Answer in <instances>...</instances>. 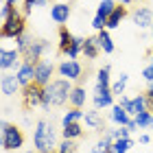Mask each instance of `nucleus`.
Listing matches in <instances>:
<instances>
[{"mask_svg": "<svg viewBox=\"0 0 153 153\" xmlns=\"http://www.w3.org/2000/svg\"><path fill=\"white\" fill-rule=\"evenodd\" d=\"M131 2H134V0H120V4H125V7H127V4H131Z\"/></svg>", "mask_w": 153, "mask_h": 153, "instance_id": "obj_40", "label": "nucleus"}, {"mask_svg": "<svg viewBox=\"0 0 153 153\" xmlns=\"http://www.w3.org/2000/svg\"><path fill=\"white\" fill-rule=\"evenodd\" d=\"M101 53V46H99V39L96 37H85V46H83V55L85 59H96Z\"/></svg>", "mask_w": 153, "mask_h": 153, "instance_id": "obj_22", "label": "nucleus"}, {"mask_svg": "<svg viewBox=\"0 0 153 153\" xmlns=\"http://www.w3.org/2000/svg\"><path fill=\"white\" fill-rule=\"evenodd\" d=\"M151 11H153V7H151Z\"/></svg>", "mask_w": 153, "mask_h": 153, "instance_id": "obj_47", "label": "nucleus"}, {"mask_svg": "<svg viewBox=\"0 0 153 153\" xmlns=\"http://www.w3.org/2000/svg\"><path fill=\"white\" fill-rule=\"evenodd\" d=\"M125 18H127V7H125V4H118L116 9L112 11V16L107 18V29H118Z\"/></svg>", "mask_w": 153, "mask_h": 153, "instance_id": "obj_19", "label": "nucleus"}, {"mask_svg": "<svg viewBox=\"0 0 153 153\" xmlns=\"http://www.w3.org/2000/svg\"><path fill=\"white\" fill-rule=\"evenodd\" d=\"M16 74H18L20 83H22V88H24V85H29V83L35 81V64L22 61V66H20L18 70H16Z\"/></svg>", "mask_w": 153, "mask_h": 153, "instance_id": "obj_15", "label": "nucleus"}, {"mask_svg": "<svg viewBox=\"0 0 153 153\" xmlns=\"http://www.w3.org/2000/svg\"><path fill=\"white\" fill-rule=\"evenodd\" d=\"M92 26H94L96 31L107 29V18H105V16H99V13H96V16H94V20H92Z\"/></svg>", "mask_w": 153, "mask_h": 153, "instance_id": "obj_35", "label": "nucleus"}, {"mask_svg": "<svg viewBox=\"0 0 153 153\" xmlns=\"http://www.w3.org/2000/svg\"><path fill=\"white\" fill-rule=\"evenodd\" d=\"M83 46H85V37H74L72 44H70V48H68L64 55H66L68 59H76V57L83 53Z\"/></svg>", "mask_w": 153, "mask_h": 153, "instance_id": "obj_24", "label": "nucleus"}, {"mask_svg": "<svg viewBox=\"0 0 153 153\" xmlns=\"http://www.w3.org/2000/svg\"><path fill=\"white\" fill-rule=\"evenodd\" d=\"M59 2H66V0H59Z\"/></svg>", "mask_w": 153, "mask_h": 153, "instance_id": "obj_46", "label": "nucleus"}, {"mask_svg": "<svg viewBox=\"0 0 153 153\" xmlns=\"http://www.w3.org/2000/svg\"><path fill=\"white\" fill-rule=\"evenodd\" d=\"M149 142H151V136L149 134H142L140 136V144H149Z\"/></svg>", "mask_w": 153, "mask_h": 153, "instance_id": "obj_38", "label": "nucleus"}, {"mask_svg": "<svg viewBox=\"0 0 153 153\" xmlns=\"http://www.w3.org/2000/svg\"><path fill=\"white\" fill-rule=\"evenodd\" d=\"M118 105H123L125 109L129 112V116L131 118H136L140 112H147V96L144 94H136L134 99H127V96H123L120 94V101H118Z\"/></svg>", "mask_w": 153, "mask_h": 153, "instance_id": "obj_6", "label": "nucleus"}, {"mask_svg": "<svg viewBox=\"0 0 153 153\" xmlns=\"http://www.w3.org/2000/svg\"><path fill=\"white\" fill-rule=\"evenodd\" d=\"M83 116H85V112H83V109H76V107L68 109V112L61 116V127H68V125L81 123V120H83Z\"/></svg>", "mask_w": 153, "mask_h": 153, "instance_id": "obj_21", "label": "nucleus"}, {"mask_svg": "<svg viewBox=\"0 0 153 153\" xmlns=\"http://www.w3.org/2000/svg\"><path fill=\"white\" fill-rule=\"evenodd\" d=\"M24 153H37V151H35V149H33V151H24Z\"/></svg>", "mask_w": 153, "mask_h": 153, "instance_id": "obj_43", "label": "nucleus"}, {"mask_svg": "<svg viewBox=\"0 0 153 153\" xmlns=\"http://www.w3.org/2000/svg\"><path fill=\"white\" fill-rule=\"evenodd\" d=\"M134 123L138 125V129H153V112H140L136 118H134Z\"/></svg>", "mask_w": 153, "mask_h": 153, "instance_id": "obj_25", "label": "nucleus"}, {"mask_svg": "<svg viewBox=\"0 0 153 153\" xmlns=\"http://www.w3.org/2000/svg\"><path fill=\"white\" fill-rule=\"evenodd\" d=\"M134 22H136L138 29H147V26L153 24V11L149 7H138L134 11Z\"/></svg>", "mask_w": 153, "mask_h": 153, "instance_id": "obj_14", "label": "nucleus"}, {"mask_svg": "<svg viewBox=\"0 0 153 153\" xmlns=\"http://www.w3.org/2000/svg\"><path fill=\"white\" fill-rule=\"evenodd\" d=\"M20 53L18 48H2V51H0V68H2V70L7 72V70H11V68H18L22 66L20 64Z\"/></svg>", "mask_w": 153, "mask_h": 153, "instance_id": "obj_10", "label": "nucleus"}, {"mask_svg": "<svg viewBox=\"0 0 153 153\" xmlns=\"http://www.w3.org/2000/svg\"><path fill=\"white\" fill-rule=\"evenodd\" d=\"M72 39H74V35L66 29V26H61V29H59V51H61V53H66L68 48H70Z\"/></svg>", "mask_w": 153, "mask_h": 153, "instance_id": "obj_28", "label": "nucleus"}, {"mask_svg": "<svg viewBox=\"0 0 153 153\" xmlns=\"http://www.w3.org/2000/svg\"><path fill=\"white\" fill-rule=\"evenodd\" d=\"M35 7V0H24V13H31Z\"/></svg>", "mask_w": 153, "mask_h": 153, "instance_id": "obj_37", "label": "nucleus"}, {"mask_svg": "<svg viewBox=\"0 0 153 153\" xmlns=\"http://www.w3.org/2000/svg\"><path fill=\"white\" fill-rule=\"evenodd\" d=\"M83 120H85V125L90 129H96V131H103L105 129V125H103V116L99 114V109H90V112H85V116H83Z\"/></svg>", "mask_w": 153, "mask_h": 153, "instance_id": "obj_17", "label": "nucleus"}, {"mask_svg": "<svg viewBox=\"0 0 153 153\" xmlns=\"http://www.w3.org/2000/svg\"><path fill=\"white\" fill-rule=\"evenodd\" d=\"M116 2H114V0H101V4H99V11H96V13H99V16H105V18H109V16H112V11L116 9Z\"/></svg>", "mask_w": 153, "mask_h": 153, "instance_id": "obj_32", "label": "nucleus"}, {"mask_svg": "<svg viewBox=\"0 0 153 153\" xmlns=\"http://www.w3.org/2000/svg\"><path fill=\"white\" fill-rule=\"evenodd\" d=\"M147 92H153V81L149 83V90H147Z\"/></svg>", "mask_w": 153, "mask_h": 153, "instance_id": "obj_42", "label": "nucleus"}, {"mask_svg": "<svg viewBox=\"0 0 153 153\" xmlns=\"http://www.w3.org/2000/svg\"><path fill=\"white\" fill-rule=\"evenodd\" d=\"M92 101H94V107L96 109L114 107V92H112V88H96Z\"/></svg>", "mask_w": 153, "mask_h": 153, "instance_id": "obj_11", "label": "nucleus"}, {"mask_svg": "<svg viewBox=\"0 0 153 153\" xmlns=\"http://www.w3.org/2000/svg\"><path fill=\"white\" fill-rule=\"evenodd\" d=\"M57 153H76V144H74V140H61L59 147H57Z\"/></svg>", "mask_w": 153, "mask_h": 153, "instance_id": "obj_33", "label": "nucleus"}, {"mask_svg": "<svg viewBox=\"0 0 153 153\" xmlns=\"http://www.w3.org/2000/svg\"><path fill=\"white\" fill-rule=\"evenodd\" d=\"M127 83H129V76L127 74H120L118 79L112 83V92H114V96H120V94H125V88H127Z\"/></svg>", "mask_w": 153, "mask_h": 153, "instance_id": "obj_31", "label": "nucleus"}, {"mask_svg": "<svg viewBox=\"0 0 153 153\" xmlns=\"http://www.w3.org/2000/svg\"><path fill=\"white\" fill-rule=\"evenodd\" d=\"M2 2H9V4H18V0H2Z\"/></svg>", "mask_w": 153, "mask_h": 153, "instance_id": "obj_41", "label": "nucleus"}, {"mask_svg": "<svg viewBox=\"0 0 153 153\" xmlns=\"http://www.w3.org/2000/svg\"><path fill=\"white\" fill-rule=\"evenodd\" d=\"M46 51H48V42L46 39H33L31 46L22 53V57H24V61H29V64H37V61H42Z\"/></svg>", "mask_w": 153, "mask_h": 153, "instance_id": "obj_8", "label": "nucleus"}, {"mask_svg": "<svg viewBox=\"0 0 153 153\" xmlns=\"http://www.w3.org/2000/svg\"><path fill=\"white\" fill-rule=\"evenodd\" d=\"M134 2H144V0H134Z\"/></svg>", "mask_w": 153, "mask_h": 153, "instance_id": "obj_45", "label": "nucleus"}, {"mask_svg": "<svg viewBox=\"0 0 153 153\" xmlns=\"http://www.w3.org/2000/svg\"><path fill=\"white\" fill-rule=\"evenodd\" d=\"M109 72H112V68H109V66H103L101 70L96 72V88H112Z\"/></svg>", "mask_w": 153, "mask_h": 153, "instance_id": "obj_27", "label": "nucleus"}, {"mask_svg": "<svg viewBox=\"0 0 153 153\" xmlns=\"http://www.w3.org/2000/svg\"><path fill=\"white\" fill-rule=\"evenodd\" d=\"M26 33V24H24V18L22 13L11 20H7V22H2V29H0V35H2L4 39H18L20 35H24Z\"/></svg>", "mask_w": 153, "mask_h": 153, "instance_id": "obj_5", "label": "nucleus"}, {"mask_svg": "<svg viewBox=\"0 0 153 153\" xmlns=\"http://www.w3.org/2000/svg\"><path fill=\"white\" fill-rule=\"evenodd\" d=\"M2 147L7 151H18L24 147V134L22 129L11 123H2Z\"/></svg>", "mask_w": 153, "mask_h": 153, "instance_id": "obj_3", "label": "nucleus"}, {"mask_svg": "<svg viewBox=\"0 0 153 153\" xmlns=\"http://www.w3.org/2000/svg\"><path fill=\"white\" fill-rule=\"evenodd\" d=\"M109 118H112V123L118 125V127H127V125L134 120V118L129 116V112L125 109L123 105H114L112 107V114H109Z\"/></svg>", "mask_w": 153, "mask_h": 153, "instance_id": "obj_16", "label": "nucleus"}, {"mask_svg": "<svg viewBox=\"0 0 153 153\" xmlns=\"http://www.w3.org/2000/svg\"><path fill=\"white\" fill-rule=\"evenodd\" d=\"M22 103L26 109H33L37 105H44V88L37 85L35 81L22 88Z\"/></svg>", "mask_w": 153, "mask_h": 153, "instance_id": "obj_4", "label": "nucleus"}, {"mask_svg": "<svg viewBox=\"0 0 153 153\" xmlns=\"http://www.w3.org/2000/svg\"><path fill=\"white\" fill-rule=\"evenodd\" d=\"M83 136V127L81 123H74V125H68V127H61V138L64 140H76V138Z\"/></svg>", "mask_w": 153, "mask_h": 153, "instance_id": "obj_23", "label": "nucleus"}, {"mask_svg": "<svg viewBox=\"0 0 153 153\" xmlns=\"http://www.w3.org/2000/svg\"><path fill=\"white\" fill-rule=\"evenodd\" d=\"M16 16H20L18 7L16 4H9V2H2V7H0V22H7V20H11Z\"/></svg>", "mask_w": 153, "mask_h": 153, "instance_id": "obj_29", "label": "nucleus"}, {"mask_svg": "<svg viewBox=\"0 0 153 153\" xmlns=\"http://www.w3.org/2000/svg\"><path fill=\"white\" fill-rule=\"evenodd\" d=\"M31 42H33V37L29 35V33H24V35H20V37L16 39V44H18V51H20V53H24L26 48L31 46Z\"/></svg>", "mask_w": 153, "mask_h": 153, "instance_id": "obj_34", "label": "nucleus"}, {"mask_svg": "<svg viewBox=\"0 0 153 153\" xmlns=\"http://www.w3.org/2000/svg\"><path fill=\"white\" fill-rule=\"evenodd\" d=\"M85 99H88V96H85V88H83V85H74L72 92H70V101H68V103H70L72 107H76V109H83V107H85Z\"/></svg>", "mask_w": 153, "mask_h": 153, "instance_id": "obj_18", "label": "nucleus"}, {"mask_svg": "<svg viewBox=\"0 0 153 153\" xmlns=\"http://www.w3.org/2000/svg\"><path fill=\"white\" fill-rule=\"evenodd\" d=\"M57 72H59L61 79L79 81L81 76H83V66H81L76 59H66V61H61V64L57 66Z\"/></svg>", "mask_w": 153, "mask_h": 153, "instance_id": "obj_7", "label": "nucleus"}, {"mask_svg": "<svg viewBox=\"0 0 153 153\" xmlns=\"http://www.w3.org/2000/svg\"><path fill=\"white\" fill-rule=\"evenodd\" d=\"M96 39H99V46L103 53H114V42H112V35H109V29H103L96 33Z\"/></svg>", "mask_w": 153, "mask_h": 153, "instance_id": "obj_20", "label": "nucleus"}, {"mask_svg": "<svg viewBox=\"0 0 153 153\" xmlns=\"http://www.w3.org/2000/svg\"><path fill=\"white\" fill-rule=\"evenodd\" d=\"M70 13H72V9H70V4H66V2H55V4H51V18L57 24H66L68 20H70Z\"/></svg>", "mask_w": 153, "mask_h": 153, "instance_id": "obj_13", "label": "nucleus"}, {"mask_svg": "<svg viewBox=\"0 0 153 153\" xmlns=\"http://www.w3.org/2000/svg\"><path fill=\"white\" fill-rule=\"evenodd\" d=\"M70 81L68 79H53L48 85L44 88V105L42 107H59V105H66L70 101V92H72Z\"/></svg>", "mask_w": 153, "mask_h": 153, "instance_id": "obj_2", "label": "nucleus"}, {"mask_svg": "<svg viewBox=\"0 0 153 153\" xmlns=\"http://www.w3.org/2000/svg\"><path fill=\"white\" fill-rule=\"evenodd\" d=\"M53 72H55V66H53V61H48V59H42L35 64V83L42 88H46L48 83H51L53 79Z\"/></svg>", "mask_w": 153, "mask_h": 153, "instance_id": "obj_9", "label": "nucleus"}, {"mask_svg": "<svg viewBox=\"0 0 153 153\" xmlns=\"http://www.w3.org/2000/svg\"><path fill=\"white\" fill-rule=\"evenodd\" d=\"M112 138H107L105 134H103L101 138H99V140H96L94 142V147H92V153H109V151H112Z\"/></svg>", "mask_w": 153, "mask_h": 153, "instance_id": "obj_26", "label": "nucleus"}, {"mask_svg": "<svg viewBox=\"0 0 153 153\" xmlns=\"http://www.w3.org/2000/svg\"><path fill=\"white\" fill-rule=\"evenodd\" d=\"M33 147L37 153H57V131H55L53 123L48 120H37L35 131H33Z\"/></svg>", "mask_w": 153, "mask_h": 153, "instance_id": "obj_1", "label": "nucleus"}, {"mask_svg": "<svg viewBox=\"0 0 153 153\" xmlns=\"http://www.w3.org/2000/svg\"><path fill=\"white\" fill-rule=\"evenodd\" d=\"M142 76H144V81H149V83L153 81V55L149 57V66L142 70Z\"/></svg>", "mask_w": 153, "mask_h": 153, "instance_id": "obj_36", "label": "nucleus"}, {"mask_svg": "<svg viewBox=\"0 0 153 153\" xmlns=\"http://www.w3.org/2000/svg\"><path fill=\"white\" fill-rule=\"evenodd\" d=\"M131 147H134V140H131V138H120V140L112 142V151L109 153H127Z\"/></svg>", "mask_w": 153, "mask_h": 153, "instance_id": "obj_30", "label": "nucleus"}, {"mask_svg": "<svg viewBox=\"0 0 153 153\" xmlns=\"http://www.w3.org/2000/svg\"><path fill=\"white\" fill-rule=\"evenodd\" d=\"M51 0H35V7H48Z\"/></svg>", "mask_w": 153, "mask_h": 153, "instance_id": "obj_39", "label": "nucleus"}, {"mask_svg": "<svg viewBox=\"0 0 153 153\" xmlns=\"http://www.w3.org/2000/svg\"><path fill=\"white\" fill-rule=\"evenodd\" d=\"M151 39H153V24H151Z\"/></svg>", "mask_w": 153, "mask_h": 153, "instance_id": "obj_44", "label": "nucleus"}, {"mask_svg": "<svg viewBox=\"0 0 153 153\" xmlns=\"http://www.w3.org/2000/svg\"><path fill=\"white\" fill-rule=\"evenodd\" d=\"M0 90H2V94H4V96H13V94L22 92V83H20L18 74H9V72H4V74H2V79H0Z\"/></svg>", "mask_w": 153, "mask_h": 153, "instance_id": "obj_12", "label": "nucleus"}]
</instances>
